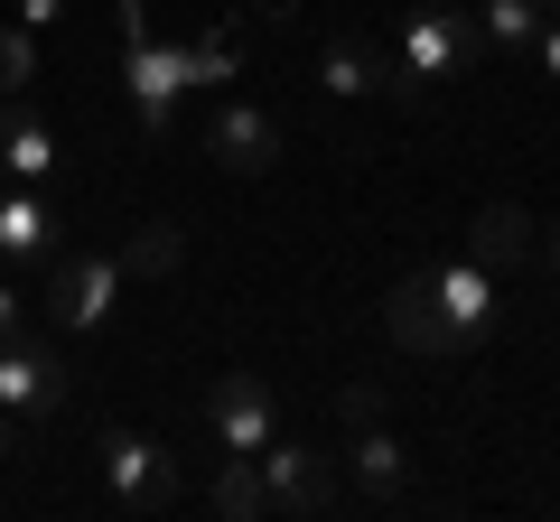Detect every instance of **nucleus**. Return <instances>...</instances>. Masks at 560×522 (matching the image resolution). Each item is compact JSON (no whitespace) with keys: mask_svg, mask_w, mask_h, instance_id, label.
<instances>
[{"mask_svg":"<svg viewBox=\"0 0 560 522\" xmlns=\"http://www.w3.org/2000/svg\"><path fill=\"white\" fill-rule=\"evenodd\" d=\"M94 458H103V485H113L121 513H178L187 476H178V458H168V448H150L140 429H103Z\"/></svg>","mask_w":560,"mask_h":522,"instance_id":"f257e3e1","label":"nucleus"},{"mask_svg":"<svg viewBox=\"0 0 560 522\" xmlns=\"http://www.w3.org/2000/svg\"><path fill=\"white\" fill-rule=\"evenodd\" d=\"M206 429H215V448H234V458H253V448L280 439V402L261 373H224L215 392H206Z\"/></svg>","mask_w":560,"mask_h":522,"instance_id":"f03ea898","label":"nucleus"},{"mask_svg":"<svg viewBox=\"0 0 560 522\" xmlns=\"http://www.w3.org/2000/svg\"><path fill=\"white\" fill-rule=\"evenodd\" d=\"M121 84H131V103H140V131L160 141V131H168V112H178V94L197 84V66H187V47L131 38V47H121Z\"/></svg>","mask_w":560,"mask_h":522,"instance_id":"7ed1b4c3","label":"nucleus"},{"mask_svg":"<svg viewBox=\"0 0 560 522\" xmlns=\"http://www.w3.org/2000/svg\"><path fill=\"white\" fill-rule=\"evenodd\" d=\"M467 57V10H411L401 20V94H430V84H448Z\"/></svg>","mask_w":560,"mask_h":522,"instance_id":"20e7f679","label":"nucleus"},{"mask_svg":"<svg viewBox=\"0 0 560 522\" xmlns=\"http://www.w3.org/2000/svg\"><path fill=\"white\" fill-rule=\"evenodd\" d=\"M253 466H261V485H271V513H337V466L318 458V448H253Z\"/></svg>","mask_w":560,"mask_h":522,"instance_id":"39448f33","label":"nucleus"},{"mask_svg":"<svg viewBox=\"0 0 560 522\" xmlns=\"http://www.w3.org/2000/svg\"><path fill=\"white\" fill-rule=\"evenodd\" d=\"M0 411H10V420H47V411H66V364L47 355V345L0 336Z\"/></svg>","mask_w":560,"mask_h":522,"instance_id":"423d86ee","label":"nucleus"},{"mask_svg":"<svg viewBox=\"0 0 560 522\" xmlns=\"http://www.w3.org/2000/svg\"><path fill=\"white\" fill-rule=\"evenodd\" d=\"M113 289H121V261L113 252L57 261V281H47V318H57V327H103V318H113Z\"/></svg>","mask_w":560,"mask_h":522,"instance_id":"0eeeda50","label":"nucleus"},{"mask_svg":"<svg viewBox=\"0 0 560 522\" xmlns=\"http://www.w3.org/2000/svg\"><path fill=\"white\" fill-rule=\"evenodd\" d=\"M383 318H393V345H411V355H458V345H467L458 327H448V308H440V289H430V271H420V281H401Z\"/></svg>","mask_w":560,"mask_h":522,"instance_id":"6e6552de","label":"nucleus"},{"mask_svg":"<svg viewBox=\"0 0 560 522\" xmlns=\"http://www.w3.org/2000/svg\"><path fill=\"white\" fill-rule=\"evenodd\" d=\"M206 150H215L234 178H261V168H280V131H271V112H253V103H224L215 131H206Z\"/></svg>","mask_w":560,"mask_h":522,"instance_id":"1a4fd4ad","label":"nucleus"},{"mask_svg":"<svg viewBox=\"0 0 560 522\" xmlns=\"http://www.w3.org/2000/svg\"><path fill=\"white\" fill-rule=\"evenodd\" d=\"M318 84L327 94H401V66H393V47H374V38H337L318 57Z\"/></svg>","mask_w":560,"mask_h":522,"instance_id":"9d476101","label":"nucleus"},{"mask_svg":"<svg viewBox=\"0 0 560 522\" xmlns=\"http://www.w3.org/2000/svg\"><path fill=\"white\" fill-rule=\"evenodd\" d=\"M0 168H10L20 187L57 168V131H47V121L28 112V94H10V103H0Z\"/></svg>","mask_w":560,"mask_h":522,"instance_id":"9b49d317","label":"nucleus"},{"mask_svg":"<svg viewBox=\"0 0 560 522\" xmlns=\"http://www.w3.org/2000/svg\"><path fill=\"white\" fill-rule=\"evenodd\" d=\"M430 289H440V308H448V327H458L467 345L495 327V281H486V261H448V271H430Z\"/></svg>","mask_w":560,"mask_h":522,"instance_id":"f8f14e48","label":"nucleus"},{"mask_svg":"<svg viewBox=\"0 0 560 522\" xmlns=\"http://www.w3.org/2000/svg\"><path fill=\"white\" fill-rule=\"evenodd\" d=\"M0 252L10 261H38V252H57V205L47 197H0Z\"/></svg>","mask_w":560,"mask_h":522,"instance_id":"ddd939ff","label":"nucleus"},{"mask_svg":"<svg viewBox=\"0 0 560 522\" xmlns=\"http://www.w3.org/2000/svg\"><path fill=\"white\" fill-rule=\"evenodd\" d=\"M533 252V215L523 205H486L477 224H467V261H486V271H504V261Z\"/></svg>","mask_w":560,"mask_h":522,"instance_id":"4468645a","label":"nucleus"},{"mask_svg":"<svg viewBox=\"0 0 560 522\" xmlns=\"http://www.w3.org/2000/svg\"><path fill=\"white\" fill-rule=\"evenodd\" d=\"M215 513H224V522H261V513H271V485H261V466L234 458V448H224V466H215Z\"/></svg>","mask_w":560,"mask_h":522,"instance_id":"2eb2a0df","label":"nucleus"},{"mask_svg":"<svg viewBox=\"0 0 560 522\" xmlns=\"http://www.w3.org/2000/svg\"><path fill=\"white\" fill-rule=\"evenodd\" d=\"M178 252H187V242H178V224H140V234L131 242H121V281H168V271H178Z\"/></svg>","mask_w":560,"mask_h":522,"instance_id":"dca6fc26","label":"nucleus"},{"mask_svg":"<svg viewBox=\"0 0 560 522\" xmlns=\"http://www.w3.org/2000/svg\"><path fill=\"white\" fill-rule=\"evenodd\" d=\"M346 458H355V485H364V495H393V485H401V439H383V429H355Z\"/></svg>","mask_w":560,"mask_h":522,"instance_id":"f3484780","label":"nucleus"},{"mask_svg":"<svg viewBox=\"0 0 560 522\" xmlns=\"http://www.w3.org/2000/svg\"><path fill=\"white\" fill-rule=\"evenodd\" d=\"M477 28H486L495 47H533V38H541V0H486Z\"/></svg>","mask_w":560,"mask_h":522,"instance_id":"a211bd4d","label":"nucleus"},{"mask_svg":"<svg viewBox=\"0 0 560 522\" xmlns=\"http://www.w3.org/2000/svg\"><path fill=\"white\" fill-rule=\"evenodd\" d=\"M28 84H38V47H28V28L10 20V28H0V103L28 94Z\"/></svg>","mask_w":560,"mask_h":522,"instance_id":"6ab92c4d","label":"nucleus"},{"mask_svg":"<svg viewBox=\"0 0 560 522\" xmlns=\"http://www.w3.org/2000/svg\"><path fill=\"white\" fill-rule=\"evenodd\" d=\"M187 66H197V84H234V38H224V28H206V38L187 47Z\"/></svg>","mask_w":560,"mask_h":522,"instance_id":"aec40b11","label":"nucleus"},{"mask_svg":"<svg viewBox=\"0 0 560 522\" xmlns=\"http://www.w3.org/2000/svg\"><path fill=\"white\" fill-rule=\"evenodd\" d=\"M337 420L346 429H383V392H374V382H346V392H337Z\"/></svg>","mask_w":560,"mask_h":522,"instance_id":"412c9836","label":"nucleus"},{"mask_svg":"<svg viewBox=\"0 0 560 522\" xmlns=\"http://www.w3.org/2000/svg\"><path fill=\"white\" fill-rule=\"evenodd\" d=\"M47 20H66V0H20V28H47Z\"/></svg>","mask_w":560,"mask_h":522,"instance_id":"4be33fe9","label":"nucleus"},{"mask_svg":"<svg viewBox=\"0 0 560 522\" xmlns=\"http://www.w3.org/2000/svg\"><path fill=\"white\" fill-rule=\"evenodd\" d=\"M533 47H541V66L560 75V20H541V38H533Z\"/></svg>","mask_w":560,"mask_h":522,"instance_id":"5701e85b","label":"nucleus"},{"mask_svg":"<svg viewBox=\"0 0 560 522\" xmlns=\"http://www.w3.org/2000/svg\"><path fill=\"white\" fill-rule=\"evenodd\" d=\"M0 336H20V289L0 281Z\"/></svg>","mask_w":560,"mask_h":522,"instance_id":"b1692460","label":"nucleus"},{"mask_svg":"<svg viewBox=\"0 0 560 522\" xmlns=\"http://www.w3.org/2000/svg\"><path fill=\"white\" fill-rule=\"evenodd\" d=\"M10 439H20V420H10V411H0V458H10Z\"/></svg>","mask_w":560,"mask_h":522,"instance_id":"393cba45","label":"nucleus"},{"mask_svg":"<svg viewBox=\"0 0 560 522\" xmlns=\"http://www.w3.org/2000/svg\"><path fill=\"white\" fill-rule=\"evenodd\" d=\"M121 10H150V0H121Z\"/></svg>","mask_w":560,"mask_h":522,"instance_id":"a878e982","label":"nucleus"},{"mask_svg":"<svg viewBox=\"0 0 560 522\" xmlns=\"http://www.w3.org/2000/svg\"><path fill=\"white\" fill-rule=\"evenodd\" d=\"M551 10H560V0H551Z\"/></svg>","mask_w":560,"mask_h":522,"instance_id":"bb28decb","label":"nucleus"}]
</instances>
